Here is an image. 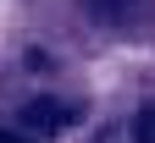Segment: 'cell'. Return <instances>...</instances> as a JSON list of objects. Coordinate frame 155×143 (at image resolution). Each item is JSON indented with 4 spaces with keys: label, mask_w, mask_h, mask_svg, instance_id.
I'll use <instances>...</instances> for the list:
<instances>
[{
    "label": "cell",
    "mask_w": 155,
    "mask_h": 143,
    "mask_svg": "<svg viewBox=\"0 0 155 143\" xmlns=\"http://www.w3.org/2000/svg\"><path fill=\"white\" fill-rule=\"evenodd\" d=\"M83 6H89V17H100L105 28H133L150 11V0H83Z\"/></svg>",
    "instance_id": "obj_1"
},
{
    "label": "cell",
    "mask_w": 155,
    "mask_h": 143,
    "mask_svg": "<svg viewBox=\"0 0 155 143\" xmlns=\"http://www.w3.org/2000/svg\"><path fill=\"white\" fill-rule=\"evenodd\" d=\"M22 116H28V127H33V132H45V138H50V132H61V127H72V110L61 105V99H28V110H22Z\"/></svg>",
    "instance_id": "obj_2"
},
{
    "label": "cell",
    "mask_w": 155,
    "mask_h": 143,
    "mask_svg": "<svg viewBox=\"0 0 155 143\" xmlns=\"http://www.w3.org/2000/svg\"><path fill=\"white\" fill-rule=\"evenodd\" d=\"M133 143H155V105L139 110V121H133Z\"/></svg>",
    "instance_id": "obj_3"
},
{
    "label": "cell",
    "mask_w": 155,
    "mask_h": 143,
    "mask_svg": "<svg viewBox=\"0 0 155 143\" xmlns=\"http://www.w3.org/2000/svg\"><path fill=\"white\" fill-rule=\"evenodd\" d=\"M0 143H28V138H17V132H0Z\"/></svg>",
    "instance_id": "obj_4"
},
{
    "label": "cell",
    "mask_w": 155,
    "mask_h": 143,
    "mask_svg": "<svg viewBox=\"0 0 155 143\" xmlns=\"http://www.w3.org/2000/svg\"><path fill=\"white\" fill-rule=\"evenodd\" d=\"M94 143H105V138H94Z\"/></svg>",
    "instance_id": "obj_5"
}]
</instances>
